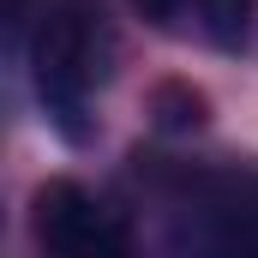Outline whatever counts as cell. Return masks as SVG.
I'll return each mask as SVG.
<instances>
[{"mask_svg": "<svg viewBox=\"0 0 258 258\" xmlns=\"http://www.w3.org/2000/svg\"><path fill=\"white\" fill-rule=\"evenodd\" d=\"M252 30V0H204V42L210 48H246Z\"/></svg>", "mask_w": 258, "mask_h": 258, "instance_id": "3", "label": "cell"}, {"mask_svg": "<svg viewBox=\"0 0 258 258\" xmlns=\"http://www.w3.org/2000/svg\"><path fill=\"white\" fill-rule=\"evenodd\" d=\"M30 234L42 252H60V258H120L132 246L126 216L108 210L96 192H84L78 180H42L36 186Z\"/></svg>", "mask_w": 258, "mask_h": 258, "instance_id": "2", "label": "cell"}, {"mask_svg": "<svg viewBox=\"0 0 258 258\" xmlns=\"http://www.w3.org/2000/svg\"><path fill=\"white\" fill-rule=\"evenodd\" d=\"M132 12L168 36H192V30L204 36V0H132Z\"/></svg>", "mask_w": 258, "mask_h": 258, "instance_id": "4", "label": "cell"}, {"mask_svg": "<svg viewBox=\"0 0 258 258\" xmlns=\"http://www.w3.org/2000/svg\"><path fill=\"white\" fill-rule=\"evenodd\" d=\"M114 60L108 24L102 12H90L84 0H54L36 30H30V78H36V102L48 108V120L84 144L90 138V96L102 90Z\"/></svg>", "mask_w": 258, "mask_h": 258, "instance_id": "1", "label": "cell"}, {"mask_svg": "<svg viewBox=\"0 0 258 258\" xmlns=\"http://www.w3.org/2000/svg\"><path fill=\"white\" fill-rule=\"evenodd\" d=\"M156 108H162L156 120H162L168 132H186V126H198V120H204V96H198V90H186V84L156 90Z\"/></svg>", "mask_w": 258, "mask_h": 258, "instance_id": "5", "label": "cell"}]
</instances>
